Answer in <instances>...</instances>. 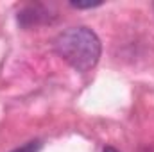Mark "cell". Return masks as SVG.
I'll list each match as a JSON object with an SVG mask.
<instances>
[{
	"label": "cell",
	"mask_w": 154,
	"mask_h": 152,
	"mask_svg": "<svg viewBox=\"0 0 154 152\" xmlns=\"http://www.w3.org/2000/svg\"><path fill=\"white\" fill-rule=\"evenodd\" d=\"M56 52L77 72L91 70L100 57V39L88 27H70L54 39Z\"/></svg>",
	"instance_id": "6da1fadb"
},
{
	"label": "cell",
	"mask_w": 154,
	"mask_h": 152,
	"mask_svg": "<svg viewBox=\"0 0 154 152\" xmlns=\"http://www.w3.org/2000/svg\"><path fill=\"white\" fill-rule=\"evenodd\" d=\"M41 150V141L39 140H32V141H27L25 145L14 149L13 152H39Z\"/></svg>",
	"instance_id": "7a4b0ae2"
},
{
	"label": "cell",
	"mask_w": 154,
	"mask_h": 152,
	"mask_svg": "<svg viewBox=\"0 0 154 152\" xmlns=\"http://www.w3.org/2000/svg\"><path fill=\"white\" fill-rule=\"evenodd\" d=\"M70 5L75 9H91V7L102 5V2H70Z\"/></svg>",
	"instance_id": "3957f363"
},
{
	"label": "cell",
	"mask_w": 154,
	"mask_h": 152,
	"mask_svg": "<svg viewBox=\"0 0 154 152\" xmlns=\"http://www.w3.org/2000/svg\"><path fill=\"white\" fill-rule=\"evenodd\" d=\"M102 152H118V150H116L115 147H106V149H104Z\"/></svg>",
	"instance_id": "277c9868"
}]
</instances>
